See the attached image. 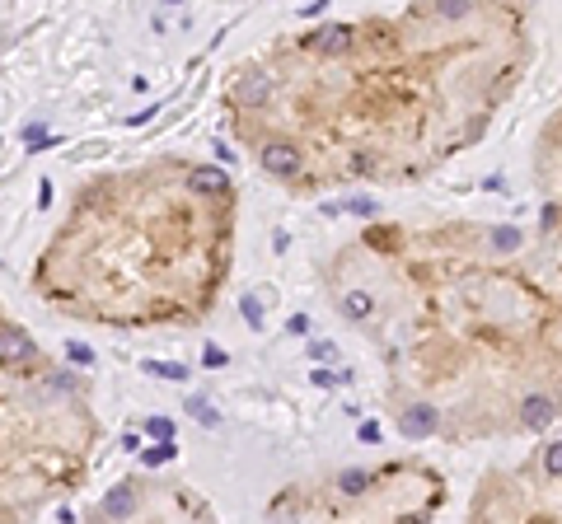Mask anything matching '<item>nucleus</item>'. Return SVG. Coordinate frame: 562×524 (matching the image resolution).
Returning a JSON list of instances; mask_svg holds the SVG:
<instances>
[{
    "mask_svg": "<svg viewBox=\"0 0 562 524\" xmlns=\"http://www.w3.org/2000/svg\"><path fill=\"white\" fill-rule=\"evenodd\" d=\"M202 360H206V365H225V351H216V346H206V351H202Z\"/></svg>",
    "mask_w": 562,
    "mask_h": 524,
    "instance_id": "obj_15",
    "label": "nucleus"
},
{
    "mask_svg": "<svg viewBox=\"0 0 562 524\" xmlns=\"http://www.w3.org/2000/svg\"><path fill=\"white\" fill-rule=\"evenodd\" d=\"M520 412H525L529 426H548L553 422V402L548 398H525V407H520Z\"/></svg>",
    "mask_w": 562,
    "mask_h": 524,
    "instance_id": "obj_3",
    "label": "nucleus"
},
{
    "mask_svg": "<svg viewBox=\"0 0 562 524\" xmlns=\"http://www.w3.org/2000/svg\"><path fill=\"white\" fill-rule=\"evenodd\" d=\"M544 469H548V473H562V445H553V449H548V459H544Z\"/></svg>",
    "mask_w": 562,
    "mask_h": 524,
    "instance_id": "obj_13",
    "label": "nucleus"
},
{
    "mask_svg": "<svg viewBox=\"0 0 562 524\" xmlns=\"http://www.w3.org/2000/svg\"><path fill=\"white\" fill-rule=\"evenodd\" d=\"M169 454H174V445H155V449H146L141 459H146V464H164Z\"/></svg>",
    "mask_w": 562,
    "mask_h": 524,
    "instance_id": "obj_12",
    "label": "nucleus"
},
{
    "mask_svg": "<svg viewBox=\"0 0 562 524\" xmlns=\"http://www.w3.org/2000/svg\"><path fill=\"white\" fill-rule=\"evenodd\" d=\"M427 407H413V412H408V422H403V431L408 435H422V431H431V422H427Z\"/></svg>",
    "mask_w": 562,
    "mask_h": 524,
    "instance_id": "obj_6",
    "label": "nucleus"
},
{
    "mask_svg": "<svg viewBox=\"0 0 562 524\" xmlns=\"http://www.w3.org/2000/svg\"><path fill=\"white\" fill-rule=\"evenodd\" d=\"M366 482H371L366 473H342V478H337V487H342V491H361Z\"/></svg>",
    "mask_w": 562,
    "mask_h": 524,
    "instance_id": "obj_10",
    "label": "nucleus"
},
{
    "mask_svg": "<svg viewBox=\"0 0 562 524\" xmlns=\"http://www.w3.org/2000/svg\"><path fill=\"white\" fill-rule=\"evenodd\" d=\"M5 342H10V346H5L10 356H14V351H19V356H28V351H33V346H28V337H23V333H14V328H5Z\"/></svg>",
    "mask_w": 562,
    "mask_h": 524,
    "instance_id": "obj_8",
    "label": "nucleus"
},
{
    "mask_svg": "<svg viewBox=\"0 0 562 524\" xmlns=\"http://www.w3.org/2000/svg\"><path fill=\"white\" fill-rule=\"evenodd\" d=\"M347 38H351V28H324V33H314L309 43L324 47V52H342V47H347Z\"/></svg>",
    "mask_w": 562,
    "mask_h": 524,
    "instance_id": "obj_4",
    "label": "nucleus"
},
{
    "mask_svg": "<svg viewBox=\"0 0 562 524\" xmlns=\"http://www.w3.org/2000/svg\"><path fill=\"white\" fill-rule=\"evenodd\" d=\"M192 188L197 192H206V188L211 192H230V178H225L221 169H197V173H192Z\"/></svg>",
    "mask_w": 562,
    "mask_h": 524,
    "instance_id": "obj_2",
    "label": "nucleus"
},
{
    "mask_svg": "<svg viewBox=\"0 0 562 524\" xmlns=\"http://www.w3.org/2000/svg\"><path fill=\"white\" fill-rule=\"evenodd\" d=\"M103 510L112 515V520H122V515H132V496H127V487H117L108 496V501H103Z\"/></svg>",
    "mask_w": 562,
    "mask_h": 524,
    "instance_id": "obj_5",
    "label": "nucleus"
},
{
    "mask_svg": "<svg viewBox=\"0 0 562 524\" xmlns=\"http://www.w3.org/2000/svg\"><path fill=\"white\" fill-rule=\"evenodd\" d=\"M188 407H192V412H197V422H202V426H216V422H221V417H216V412H211V407H206L202 398H192Z\"/></svg>",
    "mask_w": 562,
    "mask_h": 524,
    "instance_id": "obj_9",
    "label": "nucleus"
},
{
    "mask_svg": "<svg viewBox=\"0 0 562 524\" xmlns=\"http://www.w3.org/2000/svg\"><path fill=\"white\" fill-rule=\"evenodd\" d=\"M263 164H267L272 173H281V178H291L295 169H300V155H295L291 145H267V150H263Z\"/></svg>",
    "mask_w": 562,
    "mask_h": 524,
    "instance_id": "obj_1",
    "label": "nucleus"
},
{
    "mask_svg": "<svg viewBox=\"0 0 562 524\" xmlns=\"http://www.w3.org/2000/svg\"><path fill=\"white\" fill-rule=\"evenodd\" d=\"M244 314H248V324H253V328L263 324V314H258V304H253V300H244Z\"/></svg>",
    "mask_w": 562,
    "mask_h": 524,
    "instance_id": "obj_16",
    "label": "nucleus"
},
{
    "mask_svg": "<svg viewBox=\"0 0 562 524\" xmlns=\"http://www.w3.org/2000/svg\"><path fill=\"white\" fill-rule=\"evenodd\" d=\"M347 314L366 319V314H371V300H366V295H347Z\"/></svg>",
    "mask_w": 562,
    "mask_h": 524,
    "instance_id": "obj_11",
    "label": "nucleus"
},
{
    "mask_svg": "<svg viewBox=\"0 0 562 524\" xmlns=\"http://www.w3.org/2000/svg\"><path fill=\"white\" fill-rule=\"evenodd\" d=\"M309 356H314V360H328V356H333V346H328V342H314V346H309Z\"/></svg>",
    "mask_w": 562,
    "mask_h": 524,
    "instance_id": "obj_14",
    "label": "nucleus"
},
{
    "mask_svg": "<svg viewBox=\"0 0 562 524\" xmlns=\"http://www.w3.org/2000/svg\"><path fill=\"white\" fill-rule=\"evenodd\" d=\"M146 431L155 435V440H169V445H174V422H164V417H150Z\"/></svg>",
    "mask_w": 562,
    "mask_h": 524,
    "instance_id": "obj_7",
    "label": "nucleus"
}]
</instances>
